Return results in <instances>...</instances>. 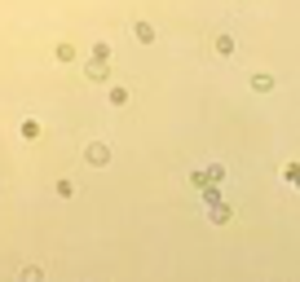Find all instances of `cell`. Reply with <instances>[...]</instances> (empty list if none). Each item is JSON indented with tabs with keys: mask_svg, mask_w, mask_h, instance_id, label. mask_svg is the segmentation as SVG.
<instances>
[{
	"mask_svg": "<svg viewBox=\"0 0 300 282\" xmlns=\"http://www.w3.org/2000/svg\"><path fill=\"white\" fill-rule=\"evenodd\" d=\"M106 159H111V150H106L102 141H93V146H89V163H97V168H102Z\"/></svg>",
	"mask_w": 300,
	"mask_h": 282,
	"instance_id": "cell-1",
	"label": "cell"
},
{
	"mask_svg": "<svg viewBox=\"0 0 300 282\" xmlns=\"http://www.w3.org/2000/svg\"><path fill=\"white\" fill-rule=\"evenodd\" d=\"M133 31H137V40H142V44H150V40H155V27H150V22H137Z\"/></svg>",
	"mask_w": 300,
	"mask_h": 282,
	"instance_id": "cell-2",
	"label": "cell"
},
{
	"mask_svg": "<svg viewBox=\"0 0 300 282\" xmlns=\"http://www.w3.org/2000/svg\"><path fill=\"white\" fill-rule=\"evenodd\" d=\"M216 53H221V57L234 53V40H230V35H216Z\"/></svg>",
	"mask_w": 300,
	"mask_h": 282,
	"instance_id": "cell-3",
	"label": "cell"
},
{
	"mask_svg": "<svg viewBox=\"0 0 300 282\" xmlns=\"http://www.w3.org/2000/svg\"><path fill=\"white\" fill-rule=\"evenodd\" d=\"M23 282H45V273L35 269V265H27V269H23Z\"/></svg>",
	"mask_w": 300,
	"mask_h": 282,
	"instance_id": "cell-4",
	"label": "cell"
},
{
	"mask_svg": "<svg viewBox=\"0 0 300 282\" xmlns=\"http://www.w3.org/2000/svg\"><path fill=\"white\" fill-rule=\"evenodd\" d=\"M252 88H261V93H269V88H274V79H269V75H256V79H252Z\"/></svg>",
	"mask_w": 300,
	"mask_h": 282,
	"instance_id": "cell-5",
	"label": "cell"
}]
</instances>
